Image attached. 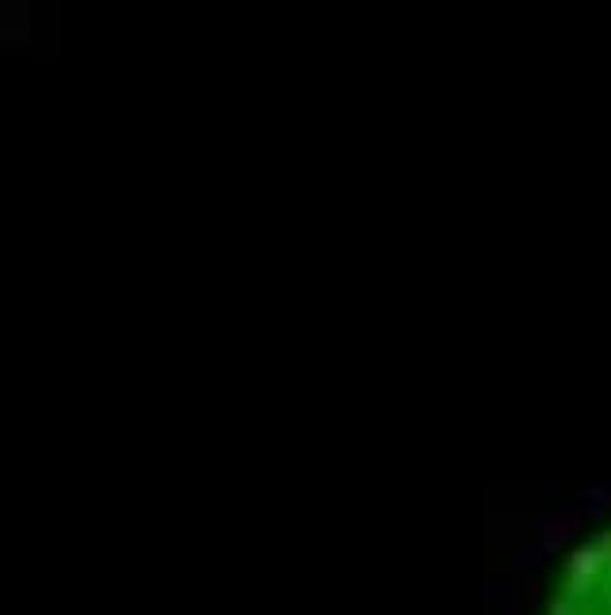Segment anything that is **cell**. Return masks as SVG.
<instances>
[{"label": "cell", "mask_w": 611, "mask_h": 615, "mask_svg": "<svg viewBox=\"0 0 611 615\" xmlns=\"http://www.w3.org/2000/svg\"><path fill=\"white\" fill-rule=\"evenodd\" d=\"M547 615H611V529L573 555Z\"/></svg>", "instance_id": "1"}]
</instances>
